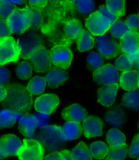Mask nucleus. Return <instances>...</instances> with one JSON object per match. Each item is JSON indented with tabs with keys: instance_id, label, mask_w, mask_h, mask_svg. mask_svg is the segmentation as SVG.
Wrapping results in <instances>:
<instances>
[{
	"instance_id": "55",
	"label": "nucleus",
	"mask_w": 139,
	"mask_h": 160,
	"mask_svg": "<svg viewBox=\"0 0 139 160\" xmlns=\"http://www.w3.org/2000/svg\"><path fill=\"white\" fill-rule=\"evenodd\" d=\"M138 88L139 89V81H138Z\"/></svg>"
},
{
	"instance_id": "50",
	"label": "nucleus",
	"mask_w": 139,
	"mask_h": 160,
	"mask_svg": "<svg viewBox=\"0 0 139 160\" xmlns=\"http://www.w3.org/2000/svg\"><path fill=\"white\" fill-rule=\"evenodd\" d=\"M66 1H68L70 3H76L77 0H66Z\"/></svg>"
},
{
	"instance_id": "6",
	"label": "nucleus",
	"mask_w": 139,
	"mask_h": 160,
	"mask_svg": "<svg viewBox=\"0 0 139 160\" xmlns=\"http://www.w3.org/2000/svg\"><path fill=\"white\" fill-rule=\"evenodd\" d=\"M10 32L13 35H21L29 30V17L26 8H17L6 19Z\"/></svg>"
},
{
	"instance_id": "24",
	"label": "nucleus",
	"mask_w": 139,
	"mask_h": 160,
	"mask_svg": "<svg viewBox=\"0 0 139 160\" xmlns=\"http://www.w3.org/2000/svg\"><path fill=\"white\" fill-rule=\"evenodd\" d=\"M121 104L123 108L130 111L136 112L139 110V89L136 88L126 91L123 94Z\"/></svg>"
},
{
	"instance_id": "45",
	"label": "nucleus",
	"mask_w": 139,
	"mask_h": 160,
	"mask_svg": "<svg viewBox=\"0 0 139 160\" xmlns=\"http://www.w3.org/2000/svg\"><path fill=\"white\" fill-rule=\"evenodd\" d=\"M12 78L10 70L7 68L0 66V86H7Z\"/></svg>"
},
{
	"instance_id": "15",
	"label": "nucleus",
	"mask_w": 139,
	"mask_h": 160,
	"mask_svg": "<svg viewBox=\"0 0 139 160\" xmlns=\"http://www.w3.org/2000/svg\"><path fill=\"white\" fill-rule=\"evenodd\" d=\"M119 84L100 86L97 91V102L102 107L109 108L115 104L119 91Z\"/></svg>"
},
{
	"instance_id": "12",
	"label": "nucleus",
	"mask_w": 139,
	"mask_h": 160,
	"mask_svg": "<svg viewBox=\"0 0 139 160\" xmlns=\"http://www.w3.org/2000/svg\"><path fill=\"white\" fill-rule=\"evenodd\" d=\"M111 23L97 10L88 15L85 20V27L94 37L109 32Z\"/></svg>"
},
{
	"instance_id": "40",
	"label": "nucleus",
	"mask_w": 139,
	"mask_h": 160,
	"mask_svg": "<svg viewBox=\"0 0 139 160\" xmlns=\"http://www.w3.org/2000/svg\"><path fill=\"white\" fill-rule=\"evenodd\" d=\"M32 115L36 123L38 130L48 126L51 122V115L49 114L35 111L32 113Z\"/></svg>"
},
{
	"instance_id": "53",
	"label": "nucleus",
	"mask_w": 139,
	"mask_h": 160,
	"mask_svg": "<svg viewBox=\"0 0 139 160\" xmlns=\"http://www.w3.org/2000/svg\"><path fill=\"white\" fill-rule=\"evenodd\" d=\"M136 70H139V63H138V67H137V68H136Z\"/></svg>"
},
{
	"instance_id": "19",
	"label": "nucleus",
	"mask_w": 139,
	"mask_h": 160,
	"mask_svg": "<svg viewBox=\"0 0 139 160\" xmlns=\"http://www.w3.org/2000/svg\"><path fill=\"white\" fill-rule=\"evenodd\" d=\"M47 86L51 89H57L68 81L69 74L67 70L52 67L44 76Z\"/></svg>"
},
{
	"instance_id": "57",
	"label": "nucleus",
	"mask_w": 139,
	"mask_h": 160,
	"mask_svg": "<svg viewBox=\"0 0 139 160\" xmlns=\"http://www.w3.org/2000/svg\"><path fill=\"white\" fill-rule=\"evenodd\" d=\"M138 159H139V158H138Z\"/></svg>"
},
{
	"instance_id": "44",
	"label": "nucleus",
	"mask_w": 139,
	"mask_h": 160,
	"mask_svg": "<svg viewBox=\"0 0 139 160\" xmlns=\"http://www.w3.org/2000/svg\"><path fill=\"white\" fill-rule=\"evenodd\" d=\"M97 11L101 14L102 15L107 18L108 20L109 21V22L111 23V25L115 22L116 21L119 19V18L116 16V15L112 12L111 10H109L105 5H102L100 6L97 9Z\"/></svg>"
},
{
	"instance_id": "35",
	"label": "nucleus",
	"mask_w": 139,
	"mask_h": 160,
	"mask_svg": "<svg viewBox=\"0 0 139 160\" xmlns=\"http://www.w3.org/2000/svg\"><path fill=\"white\" fill-rule=\"evenodd\" d=\"M105 6L119 18L123 17L126 14V0H106Z\"/></svg>"
},
{
	"instance_id": "26",
	"label": "nucleus",
	"mask_w": 139,
	"mask_h": 160,
	"mask_svg": "<svg viewBox=\"0 0 139 160\" xmlns=\"http://www.w3.org/2000/svg\"><path fill=\"white\" fill-rule=\"evenodd\" d=\"M27 89L33 96H38L45 92L47 84L44 77L36 75L29 78L27 83Z\"/></svg>"
},
{
	"instance_id": "43",
	"label": "nucleus",
	"mask_w": 139,
	"mask_h": 160,
	"mask_svg": "<svg viewBox=\"0 0 139 160\" xmlns=\"http://www.w3.org/2000/svg\"><path fill=\"white\" fill-rule=\"evenodd\" d=\"M125 22L131 31H138L139 30V16L136 14H132L127 16Z\"/></svg>"
},
{
	"instance_id": "13",
	"label": "nucleus",
	"mask_w": 139,
	"mask_h": 160,
	"mask_svg": "<svg viewBox=\"0 0 139 160\" xmlns=\"http://www.w3.org/2000/svg\"><path fill=\"white\" fill-rule=\"evenodd\" d=\"M23 144V140L14 133H6L0 137V151L3 158L17 157Z\"/></svg>"
},
{
	"instance_id": "47",
	"label": "nucleus",
	"mask_w": 139,
	"mask_h": 160,
	"mask_svg": "<svg viewBox=\"0 0 139 160\" xmlns=\"http://www.w3.org/2000/svg\"><path fill=\"white\" fill-rule=\"evenodd\" d=\"M49 0H28V4L31 7L42 10L47 6Z\"/></svg>"
},
{
	"instance_id": "1",
	"label": "nucleus",
	"mask_w": 139,
	"mask_h": 160,
	"mask_svg": "<svg viewBox=\"0 0 139 160\" xmlns=\"http://www.w3.org/2000/svg\"><path fill=\"white\" fill-rule=\"evenodd\" d=\"M7 96L2 103L3 107L23 113L28 112L33 106V96L27 87L20 83H11L6 86Z\"/></svg>"
},
{
	"instance_id": "27",
	"label": "nucleus",
	"mask_w": 139,
	"mask_h": 160,
	"mask_svg": "<svg viewBox=\"0 0 139 160\" xmlns=\"http://www.w3.org/2000/svg\"><path fill=\"white\" fill-rule=\"evenodd\" d=\"M83 30L82 23L77 18H70L65 21L64 25L65 35L71 40H76Z\"/></svg>"
},
{
	"instance_id": "52",
	"label": "nucleus",
	"mask_w": 139,
	"mask_h": 160,
	"mask_svg": "<svg viewBox=\"0 0 139 160\" xmlns=\"http://www.w3.org/2000/svg\"><path fill=\"white\" fill-rule=\"evenodd\" d=\"M138 132H139V121L138 122Z\"/></svg>"
},
{
	"instance_id": "16",
	"label": "nucleus",
	"mask_w": 139,
	"mask_h": 160,
	"mask_svg": "<svg viewBox=\"0 0 139 160\" xmlns=\"http://www.w3.org/2000/svg\"><path fill=\"white\" fill-rule=\"evenodd\" d=\"M83 135L81 123L74 121H65L59 125V136L64 143L72 142Z\"/></svg>"
},
{
	"instance_id": "34",
	"label": "nucleus",
	"mask_w": 139,
	"mask_h": 160,
	"mask_svg": "<svg viewBox=\"0 0 139 160\" xmlns=\"http://www.w3.org/2000/svg\"><path fill=\"white\" fill-rule=\"evenodd\" d=\"M86 63L91 71L94 72L101 68L104 63V59L97 51H91L86 57Z\"/></svg>"
},
{
	"instance_id": "54",
	"label": "nucleus",
	"mask_w": 139,
	"mask_h": 160,
	"mask_svg": "<svg viewBox=\"0 0 139 160\" xmlns=\"http://www.w3.org/2000/svg\"><path fill=\"white\" fill-rule=\"evenodd\" d=\"M50 1H51V2H55V1H56V0H50Z\"/></svg>"
},
{
	"instance_id": "21",
	"label": "nucleus",
	"mask_w": 139,
	"mask_h": 160,
	"mask_svg": "<svg viewBox=\"0 0 139 160\" xmlns=\"http://www.w3.org/2000/svg\"><path fill=\"white\" fill-rule=\"evenodd\" d=\"M17 125L19 133L25 138H33L38 131L32 114L29 112L22 114L17 122Z\"/></svg>"
},
{
	"instance_id": "9",
	"label": "nucleus",
	"mask_w": 139,
	"mask_h": 160,
	"mask_svg": "<svg viewBox=\"0 0 139 160\" xmlns=\"http://www.w3.org/2000/svg\"><path fill=\"white\" fill-rule=\"evenodd\" d=\"M119 72L113 63H106L99 69L92 72V78L99 86L111 85L119 82Z\"/></svg>"
},
{
	"instance_id": "41",
	"label": "nucleus",
	"mask_w": 139,
	"mask_h": 160,
	"mask_svg": "<svg viewBox=\"0 0 139 160\" xmlns=\"http://www.w3.org/2000/svg\"><path fill=\"white\" fill-rule=\"evenodd\" d=\"M128 156L134 159L139 158V132L133 136L128 146Z\"/></svg>"
},
{
	"instance_id": "11",
	"label": "nucleus",
	"mask_w": 139,
	"mask_h": 160,
	"mask_svg": "<svg viewBox=\"0 0 139 160\" xmlns=\"http://www.w3.org/2000/svg\"><path fill=\"white\" fill-rule=\"evenodd\" d=\"M28 61L32 64L34 72L37 74L46 73L53 67L49 51L43 44L31 54Z\"/></svg>"
},
{
	"instance_id": "5",
	"label": "nucleus",
	"mask_w": 139,
	"mask_h": 160,
	"mask_svg": "<svg viewBox=\"0 0 139 160\" xmlns=\"http://www.w3.org/2000/svg\"><path fill=\"white\" fill-rule=\"evenodd\" d=\"M20 58V51L14 37L0 39V66L17 63Z\"/></svg>"
},
{
	"instance_id": "25",
	"label": "nucleus",
	"mask_w": 139,
	"mask_h": 160,
	"mask_svg": "<svg viewBox=\"0 0 139 160\" xmlns=\"http://www.w3.org/2000/svg\"><path fill=\"white\" fill-rule=\"evenodd\" d=\"M105 140L109 147H120L127 144V137L120 128H111L106 133Z\"/></svg>"
},
{
	"instance_id": "28",
	"label": "nucleus",
	"mask_w": 139,
	"mask_h": 160,
	"mask_svg": "<svg viewBox=\"0 0 139 160\" xmlns=\"http://www.w3.org/2000/svg\"><path fill=\"white\" fill-rule=\"evenodd\" d=\"M76 41V49L80 52H89L95 47V37L87 29L83 30Z\"/></svg>"
},
{
	"instance_id": "18",
	"label": "nucleus",
	"mask_w": 139,
	"mask_h": 160,
	"mask_svg": "<svg viewBox=\"0 0 139 160\" xmlns=\"http://www.w3.org/2000/svg\"><path fill=\"white\" fill-rule=\"evenodd\" d=\"M88 115L87 110L78 103L68 104L61 110L60 116L64 121H74L82 123Z\"/></svg>"
},
{
	"instance_id": "39",
	"label": "nucleus",
	"mask_w": 139,
	"mask_h": 160,
	"mask_svg": "<svg viewBox=\"0 0 139 160\" xmlns=\"http://www.w3.org/2000/svg\"><path fill=\"white\" fill-rule=\"evenodd\" d=\"M43 159L51 160H73L70 153V150L67 148H61L59 151H51L45 154Z\"/></svg>"
},
{
	"instance_id": "38",
	"label": "nucleus",
	"mask_w": 139,
	"mask_h": 160,
	"mask_svg": "<svg viewBox=\"0 0 139 160\" xmlns=\"http://www.w3.org/2000/svg\"><path fill=\"white\" fill-rule=\"evenodd\" d=\"M114 66L120 72L129 70L133 68V64L130 57L126 54H119L114 59Z\"/></svg>"
},
{
	"instance_id": "23",
	"label": "nucleus",
	"mask_w": 139,
	"mask_h": 160,
	"mask_svg": "<svg viewBox=\"0 0 139 160\" xmlns=\"http://www.w3.org/2000/svg\"><path fill=\"white\" fill-rule=\"evenodd\" d=\"M23 112L5 107L0 110V129H6L13 128L17 124Z\"/></svg>"
},
{
	"instance_id": "36",
	"label": "nucleus",
	"mask_w": 139,
	"mask_h": 160,
	"mask_svg": "<svg viewBox=\"0 0 139 160\" xmlns=\"http://www.w3.org/2000/svg\"><path fill=\"white\" fill-rule=\"evenodd\" d=\"M128 156V146L124 145L117 147H109L108 154L105 159L109 160H122Z\"/></svg>"
},
{
	"instance_id": "37",
	"label": "nucleus",
	"mask_w": 139,
	"mask_h": 160,
	"mask_svg": "<svg viewBox=\"0 0 139 160\" xmlns=\"http://www.w3.org/2000/svg\"><path fill=\"white\" fill-rule=\"evenodd\" d=\"M76 10L79 13L88 16L95 11V3L94 0H77L75 3Z\"/></svg>"
},
{
	"instance_id": "29",
	"label": "nucleus",
	"mask_w": 139,
	"mask_h": 160,
	"mask_svg": "<svg viewBox=\"0 0 139 160\" xmlns=\"http://www.w3.org/2000/svg\"><path fill=\"white\" fill-rule=\"evenodd\" d=\"M34 70L32 64L28 60L23 59L17 63L14 68V74L20 81H26L33 77Z\"/></svg>"
},
{
	"instance_id": "20",
	"label": "nucleus",
	"mask_w": 139,
	"mask_h": 160,
	"mask_svg": "<svg viewBox=\"0 0 139 160\" xmlns=\"http://www.w3.org/2000/svg\"><path fill=\"white\" fill-rule=\"evenodd\" d=\"M121 53L130 55L139 52V32L130 31L119 42Z\"/></svg>"
},
{
	"instance_id": "51",
	"label": "nucleus",
	"mask_w": 139,
	"mask_h": 160,
	"mask_svg": "<svg viewBox=\"0 0 139 160\" xmlns=\"http://www.w3.org/2000/svg\"><path fill=\"white\" fill-rule=\"evenodd\" d=\"M3 157H2V155L1 153V151H0V159H2Z\"/></svg>"
},
{
	"instance_id": "48",
	"label": "nucleus",
	"mask_w": 139,
	"mask_h": 160,
	"mask_svg": "<svg viewBox=\"0 0 139 160\" xmlns=\"http://www.w3.org/2000/svg\"><path fill=\"white\" fill-rule=\"evenodd\" d=\"M0 1L3 3H8V4L18 6L25 4V2L28 1V0H0Z\"/></svg>"
},
{
	"instance_id": "4",
	"label": "nucleus",
	"mask_w": 139,
	"mask_h": 160,
	"mask_svg": "<svg viewBox=\"0 0 139 160\" xmlns=\"http://www.w3.org/2000/svg\"><path fill=\"white\" fill-rule=\"evenodd\" d=\"M94 48L104 59L107 60L113 59L121 53L119 42L107 33L95 36Z\"/></svg>"
},
{
	"instance_id": "8",
	"label": "nucleus",
	"mask_w": 139,
	"mask_h": 160,
	"mask_svg": "<svg viewBox=\"0 0 139 160\" xmlns=\"http://www.w3.org/2000/svg\"><path fill=\"white\" fill-rule=\"evenodd\" d=\"M53 66L68 70L71 67L74 54L72 49L68 46L59 44L55 45L49 50Z\"/></svg>"
},
{
	"instance_id": "30",
	"label": "nucleus",
	"mask_w": 139,
	"mask_h": 160,
	"mask_svg": "<svg viewBox=\"0 0 139 160\" xmlns=\"http://www.w3.org/2000/svg\"><path fill=\"white\" fill-rule=\"evenodd\" d=\"M89 148H90L92 159H103L106 158L109 146L106 141L97 140L90 143L89 145Z\"/></svg>"
},
{
	"instance_id": "17",
	"label": "nucleus",
	"mask_w": 139,
	"mask_h": 160,
	"mask_svg": "<svg viewBox=\"0 0 139 160\" xmlns=\"http://www.w3.org/2000/svg\"><path fill=\"white\" fill-rule=\"evenodd\" d=\"M103 120L111 128H123L127 121L125 108L121 105H114L104 114Z\"/></svg>"
},
{
	"instance_id": "33",
	"label": "nucleus",
	"mask_w": 139,
	"mask_h": 160,
	"mask_svg": "<svg viewBox=\"0 0 139 160\" xmlns=\"http://www.w3.org/2000/svg\"><path fill=\"white\" fill-rule=\"evenodd\" d=\"M130 31L131 30L127 27L124 21L118 19L111 25L109 32L114 39L119 40Z\"/></svg>"
},
{
	"instance_id": "56",
	"label": "nucleus",
	"mask_w": 139,
	"mask_h": 160,
	"mask_svg": "<svg viewBox=\"0 0 139 160\" xmlns=\"http://www.w3.org/2000/svg\"><path fill=\"white\" fill-rule=\"evenodd\" d=\"M138 16H139V12H138Z\"/></svg>"
},
{
	"instance_id": "31",
	"label": "nucleus",
	"mask_w": 139,
	"mask_h": 160,
	"mask_svg": "<svg viewBox=\"0 0 139 160\" xmlns=\"http://www.w3.org/2000/svg\"><path fill=\"white\" fill-rule=\"evenodd\" d=\"M73 160H90L92 159L89 146L84 141H80L70 149Z\"/></svg>"
},
{
	"instance_id": "49",
	"label": "nucleus",
	"mask_w": 139,
	"mask_h": 160,
	"mask_svg": "<svg viewBox=\"0 0 139 160\" xmlns=\"http://www.w3.org/2000/svg\"><path fill=\"white\" fill-rule=\"evenodd\" d=\"M7 96L6 86H0V103H2Z\"/></svg>"
},
{
	"instance_id": "42",
	"label": "nucleus",
	"mask_w": 139,
	"mask_h": 160,
	"mask_svg": "<svg viewBox=\"0 0 139 160\" xmlns=\"http://www.w3.org/2000/svg\"><path fill=\"white\" fill-rule=\"evenodd\" d=\"M17 8V6L8 4L0 1V18L7 19L10 15Z\"/></svg>"
},
{
	"instance_id": "2",
	"label": "nucleus",
	"mask_w": 139,
	"mask_h": 160,
	"mask_svg": "<svg viewBox=\"0 0 139 160\" xmlns=\"http://www.w3.org/2000/svg\"><path fill=\"white\" fill-rule=\"evenodd\" d=\"M38 131L36 138L40 141L46 149L55 151L63 148L64 142L59 136V125L49 124L48 126Z\"/></svg>"
},
{
	"instance_id": "22",
	"label": "nucleus",
	"mask_w": 139,
	"mask_h": 160,
	"mask_svg": "<svg viewBox=\"0 0 139 160\" xmlns=\"http://www.w3.org/2000/svg\"><path fill=\"white\" fill-rule=\"evenodd\" d=\"M139 81V71L136 69L120 72L119 78V86L124 91L138 88Z\"/></svg>"
},
{
	"instance_id": "7",
	"label": "nucleus",
	"mask_w": 139,
	"mask_h": 160,
	"mask_svg": "<svg viewBox=\"0 0 139 160\" xmlns=\"http://www.w3.org/2000/svg\"><path fill=\"white\" fill-rule=\"evenodd\" d=\"M17 40L20 51L21 58L28 60L31 54L42 45V39L39 34L33 31L19 35Z\"/></svg>"
},
{
	"instance_id": "14",
	"label": "nucleus",
	"mask_w": 139,
	"mask_h": 160,
	"mask_svg": "<svg viewBox=\"0 0 139 160\" xmlns=\"http://www.w3.org/2000/svg\"><path fill=\"white\" fill-rule=\"evenodd\" d=\"M104 123L99 116L88 115L81 123L83 135L87 139L101 137L104 134Z\"/></svg>"
},
{
	"instance_id": "10",
	"label": "nucleus",
	"mask_w": 139,
	"mask_h": 160,
	"mask_svg": "<svg viewBox=\"0 0 139 160\" xmlns=\"http://www.w3.org/2000/svg\"><path fill=\"white\" fill-rule=\"evenodd\" d=\"M60 105V98L55 93H43L33 100V108L35 111L52 115Z\"/></svg>"
},
{
	"instance_id": "46",
	"label": "nucleus",
	"mask_w": 139,
	"mask_h": 160,
	"mask_svg": "<svg viewBox=\"0 0 139 160\" xmlns=\"http://www.w3.org/2000/svg\"><path fill=\"white\" fill-rule=\"evenodd\" d=\"M12 35L6 19L0 18V39L9 37Z\"/></svg>"
},
{
	"instance_id": "32",
	"label": "nucleus",
	"mask_w": 139,
	"mask_h": 160,
	"mask_svg": "<svg viewBox=\"0 0 139 160\" xmlns=\"http://www.w3.org/2000/svg\"><path fill=\"white\" fill-rule=\"evenodd\" d=\"M29 17V30H36L40 28L43 22V14L42 10L31 7L29 5L25 6Z\"/></svg>"
},
{
	"instance_id": "3",
	"label": "nucleus",
	"mask_w": 139,
	"mask_h": 160,
	"mask_svg": "<svg viewBox=\"0 0 139 160\" xmlns=\"http://www.w3.org/2000/svg\"><path fill=\"white\" fill-rule=\"evenodd\" d=\"M43 144L38 138H25L23 140V144L17 158L20 160H40L43 159L45 155Z\"/></svg>"
}]
</instances>
